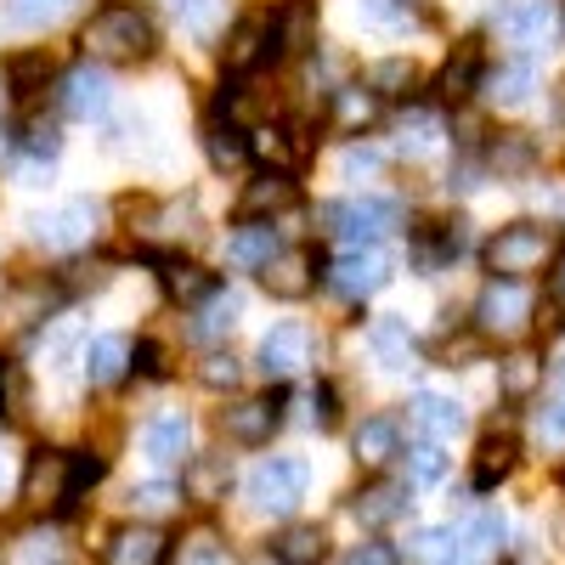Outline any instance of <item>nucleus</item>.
I'll return each instance as SVG.
<instances>
[{
  "label": "nucleus",
  "instance_id": "f257e3e1",
  "mask_svg": "<svg viewBox=\"0 0 565 565\" xmlns=\"http://www.w3.org/2000/svg\"><path fill=\"white\" fill-rule=\"evenodd\" d=\"M79 52L85 63H148L159 52V18L141 0H103L79 29Z\"/></svg>",
  "mask_w": 565,
  "mask_h": 565
},
{
  "label": "nucleus",
  "instance_id": "f03ea898",
  "mask_svg": "<svg viewBox=\"0 0 565 565\" xmlns=\"http://www.w3.org/2000/svg\"><path fill=\"white\" fill-rule=\"evenodd\" d=\"M481 260H487L492 277H537V271H548L559 260V226H548V221H509V226H498L487 238Z\"/></svg>",
  "mask_w": 565,
  "mask_h": 565
},
{
  "label": "nucleus",
  "instance_id": "7ed1b4c3",
  "mask_svg": "<svg viewBox=\"0 0 565 565\" xmlns=\"http://www.w3.org/2000/svg\"><path fill=\"white\" fill-rule=\"evenodd\" d=\"M532 322H537V295H532V282L526 277H492L481 300H476V334L481 340H521L532 334Z\"/></svg>",
  "mask_w": 565,
  "mask_h": 565
},
{
  "label": "nucleus",
  "instance_id": "20e7f679",
  "mask_svg": "<svg viewBox=\"0 0 565 565\" xmlns=\"http://www.w3.org/2000/svg\"><path fill=\"white\" fill-rule=\"evenodd\" d=\"M29 238L45 255H79L103 238V204L97 199H68V204L40 210V215H29Z\"/></svg>",
  "mask_w": 565,
  "mask_h": 565
},
{
  "label": "nucleus",
  "instance_id": "39448f33",
  "mask_svg": "<svg viewBox=\"0 0 565 565\" xmlns=\"http://www.w3.org/2000/svg\"><path fill=\"white\" fill-rule=\"evenodd\" d=\"M306 481H311V469L300 458H260L249 469V481H244V498H249L255 514L289 521V514L300 509V498H306Z\"/></svg>",
  "mask_w": 565,
  "mask_h": 565
},
{
  "label": "nucleus",
  "instance_id": "423d86ee",
  "mask_svg": "<svg viewBox=\"0 0 565 565\" xmlns=\"http://www.w3.org/2000/svg\"><path fill=\"white\" fill-rule=\"evenodd\" d=\"M322 221H328L340 249H367V244H380V238L396 232L402 204H391V199H345V204H328Z\"/></svg>",
  "mask_w": 565,
  "mask_h": 565
},
{
  "label": "nucleus",
  "instance_id": "0eeeda50",
  "mask_svg": "<svg viewBox=\"0 0 565 565\" xmlns=\"http://www.w3.org/2000/svg\"><path fill=\"white\" fill-rule=\"evenodd\" d=\"M255 367L266 373L271 385L300 380L306 367H317V334H311L306 322H277V328H266L260 345H255Z\"/></svg>",
  "mask_w": 565,
  "mask_h": 565
},
{
  "label": "nucleus",
  "instance_id": "6e6552de",
  "mask_svg": "<svg viewBox=\"0 0 565 565\" xmlns=\"http://www.w3.org/2000/svg\"><path fill=\"white\" fill-rule=\"evenodd\" d=\"M18 498L29 514H68V452L63 447H34L23 458Z\"/></svg>",
  "mask_w": 565,
  "mask_h": 565
},
{
  "label": "nucleus",
  "instance_id": "1a4fd4ad",
  "mask_svg": "<svg viewBox=\"0 0 565 565\" xmlns=\"http://www.w3.org/2000/svg\"><path fill=\"white\" fill-rule=\"evenodd\" d=\"M487 23H492V34L503 45H514L521 57H532V52H543V45H548L554 7H548V0H498Z\"/></svg>",
  "mask_w": 565,
  "mask_h": 565
},
{
  "label": "nucleus",
  "instance_id": "9d476101",
  "mask_svg": "<svg viewBox=\"0 0 565 565\" xmlns=\"http://www.w3.org/2000/svg\"><path fill=\"white\" fill-rule=\"evenodd\" d=\"M322 282L334 289L340 300H367V295H380L385 282H391V255L380 244H367V249H340V260L322 271Z\"/></svg>",
  "mask_w": 565,
  "mask_h": 565
},
{
  "label": "nucleus",
  "instance_id": "9b49d317",
  "mask_svg": "<svg viewBox=\"0 0 565 565\" xmlns=\"http://www.w3.org/2000/svg\"><path fill=\"white\" fill-rule=\"evenodd\" d=\"M244 136H249V159H255L260 170L295 175V170L311 159V136H306V125H295V119H266V125H255V130H244Z\"/></svg>",
  "mask_w": 565,
  "mask_h": 565
},
{
  "label": "nucleus",
  "instance_id": "f8f14e48",
  "mask_svg": "<svg viewBox=\"0 0 565 565\" xmlns=\"http://www.w3.org/2000/svg\"><path fill=\"white\" fill-rule=\"evenodd\" d=\"M136 226V238L141 244H159V249H175V244H186L199 232V199L186 193V199H159V204H136V215H130Z\"/></svg>",
  "mask_w": 565,
  "mask_h": 565
},
{
  "label": "nucleus",
  "instance_id": "ddd939ff",
  "mask_svg": "<svg viewBox=\"0 0 565 565\" xmlns=\"http://www.w3.org/2000/svg\"><path fill=\"white\" fill-rule=\"evenodd\" d=\"M221 436L232 447H266L277 436V424H282V402L277 396H238V402H226L221 407Z\"/></svg>",
  "mask_w": 565,
  "mask_h": 565
},
{
  "label": "nucleus",
  "instance_id": "4468645a",
  "mask_svg": "<svg viewBox=\"0 0 565 565\" xmlns=\"http://www.w3.org/2000/svg\"><path fill=\"white\" fill-rule=\"evenodd\" d=\"M57 108H63V119H79V125L108 119V108H114V85H108V74H103V68H90V63L68 68V74L57 79Z\"/></svg>",
  "mask_w": 565,
  "mask_h": 565
},
{
  "label": "nucleus",
  "instance_id": "2eb2a0df",
  "mask_svg": "<svg viewBox=\"0 0 565 565\" xmlns=\"http://www.w3.org/2000/svg\"><path fill=\"white\" fill-rule=\"evenodd\" d=\"M306 52H317V7L311 0H282V7H271L266 63H289V57H306Z\"/></svg>",
  "mask_w": 565,
  "mask_h": 565
},
{
  "label": "nucleus",
  "instance_id": "dca6fc26",
  "mask_svg": "<svg viewBox=\"0 0 565 565\" xmlns=\"http://www.w3.org/2000/svg\"><path fill=\"white\" fill-rule=\"evenodd\" d=\"M266 52H271V12H244L238 23L226 29L221 68H226L232 79H244V74H255V68L266 63Z\"/></svg>",
  "mask_w": 565,
  "mask_h": 565
},
{
  "label": "nucleus",
  "instance_id": "f3484780",
  "mask_svg": "<svg viewBox=\"0 0 565 565\" xmlns=\"http://www.w3.org/2000/svg\"><path fill=\"white\" fill-rule=\"evenodd\" d=\"M322 277V260L311 249H277L266 266H260V289L271 300H306Z\"/></svg>",
  "mask_w": 565,
  "mask_h": 565
},
{
  "label": "nucleus",
  "instance_id": "a211bd4d",
  "mask_svg": "<svg viewBox=\"0 0 565 565\" xmlns=\"http://www.w3.org/2000/svg\"><path fill=\"white\" fill-rule=\"evenodd\" d=\"M232 492V463L226 452H193L181 463V503L193 509H221Z\"/></svg>",
  "mask_w": 565,
  "mask_h": 565
},
{
  "label": "nucleus",
  "instance_id": "6ab92c4d",
  "mask_svg": "<svg viewBox=\"0 0 565 565\" xmlns=\"http://www.w3.org/2000/svg\"><path fill=\"white\" fill-rule=\"evenodd\" d=\"M164 559H170V532L159 521H130L103 548V565H164Z\"/></svg>",
  "mask_w": 565,
  "mask_h": 565
},
{
  "label": "nucleus",
  "instance_id": "aec40b11",
  "mask_svg": "<svg viewBox=\"0 0 565 565\" xmlns=\"http://www.w3.org/2000/svg\"><path fill=\"white\" fill-rule=\"evenodd\" d=\"M130 356H136V345H130L125 334H97V340H85V345H79V373H85V385H90V391L125 385Z\"/></svg>",
  "mask_w": 565,
  "mask_h": 565
},
{
  "label": "nucleus",
  "instance_id": "412c9836",
  "mask_svg": "<svg viewBox=\"0 0 565 565\" xmlns=\"http://www.w3.org/2000/svg\"><path fill=\"white\" fill-rule=\"evenodd\" d=\"M159 289H164V300H170V306L193 311V306H204V300L221 289V277H215L210 266H199V260L164 255V260H159Z\"/></svg>",
  "mask_w": 565,
  "mask_h": 565
},
{
  "label": "nucleus",
  "instance_id": "4be33fe9",
  "mask_svg": "<svg viewBox=\"0 0 565 565\" xmlns=\"http://www.w3.org/2000/svg\"><path fill=\"white\" fill-rule=\"evenodd\" d=\"M141 452L153 463H186L193 458V418L186 413H153L141 424Z\"/></svg>",
  "mask_w": 565,
  "mask_h": 565
},
{
  "label": "nucleus",
  "instance_id": "5701e85b",
  "mask_svg": "<svg viewBox=\"0 0 565 565\" xmlns=\"http://www.w3.org/2000/svg\"><path fill=\"white\" fill-rule=\"evenodd\" d=\"M351 458H356L362 469H373V476H380L391 458H402V424H396L391 413L362 418V424H356V436H351Z\"/></svg>",
  "mask_w": 565,
  "mask_h": 565
},
{
  "label": "nucleus",
  "instance_id": "b1692460",
  "mask_svg": "<svg viewBox=\"0 0 565 565\" xmlns=\"http://www.w3.org/2000/svg\"><path fill=\"white\" fill-rule=\"evenodd\" d=\"M380 114H385V103L373 97V90H367L362 79H356V85H334V90H328V125L345 130V136L373 130V125H380Z\"/></svg>",
  "mask_w": 565,
  "mask_h": 565
},
{
  "label": "nucleus",
  "instance_id": "393cba45",
  "mask_svg": "<svg viewBox=\"0 0 565 565\" xmlns=\"http://www.w3.org/2000/svg\"><path fill=\"white\" fill-rule=\"evenodd\" d=\"M367 351L373 362H380L385 373H413L418 367V340H413V328L402 317H380L367 328Z\"/></svg>",
  "mask_w": 565,
  "mask_h": 565
},
{
  "label": "nucleus",
  "instance_id": "a878e982",
  "mask_svg": "<svg viewBox=\"0 0 565 565\" xmlns=\"http://www.w3.org/2000/svg\"><path fill=\"white\" fill-rule=\"evenodd\" d=\"M481 90H487V103L492 108H526L532 103V90H537V68L532 57H509L498 68L481 74Z\"/></svg>",
  "mask_w": 565,
  "mask_h": 565
},
{
  "label": "nucleus",
  "instance_id": "bb28decb",
  "mask_svg": "<svg viewBox=\"0 0 565 565\" xmlns=\"http://www.w3.org/2000/svg\"><path fill=\"white\" fill-rule=\"evenodd\" d=\"M199 141H204V159L215 164V170H238L244 159H249V136L238 130V119L232 114H204V125H199Z\"/></svg>",
  "mask_w": 565,
  "mask_h": 565
},
{
  "label": "nucleus",
  "instance_id": "cd10ccee",
  "mask_svg": "<svg viewBox=\"0 0 565 565\" xmlns=\"http://www.w3.org/2000/svg\"><path fill=\"white\" fill-rule=\"evenodd\" d=\"M481 74H487V63H481V45H476V40L452 45V57H447V63H441V74H436L441 103H469V97L481 90Z\"/></svg>",
  "mask_w": 565,
  "mask_h": 565
},
{
  "label": "nucleus",
  "instance_id": "c85d7f7f",
  "mask_svg": "<svg viewBox=\"0 0 565 565\" xmlns=\"http://www.w3.org/2000/svg\"><path fill=\"white\" fill-rule=\"evenodd\" d=\"M300 199V186H295V175H282V170H266V175H255L244 193H238V221H266V215H277V210H289Z\"/></svg>",
  "mask_w": 565,
  "mask_h": 565
},
{
  "label": "nucleus",
  "instance_id": "c756f323",
  "mask_svg": "<svg viewBox=\"0 0 565 565\" xmlns=\"http://www.w3.org/2000/svg\"><path fill=\"white\" fill-rule=\"evenodd\" d=\"M458 543H463V565H487V559H498L509 548V521L498 509H476L458 526Z\"/></svg>",
  "mask_w": 565,
  "mask_h": 565
},
{
  "label": "nucleus",
  "instance_id": "7c9ffc66",
  "mask_svg": "<svg viewBox=\"0 0 565 565\" xmlns=\"http://www.w3.org/2000/svg\"><path fill=\"white\" fill-rule=\"evenodd\" d=\"M199 317L186 322V334H193L199 345H221V340H232V328H238V317H244V300L232 295V289H215L204 306H193Z\"/></svg>",
  "mask_w": 565,
  "mask_h": 565
},
{
  "label": "nucleus",
  "instance_id": "2f4dec72",
  "mask_svg": "<svg viewBox=\"0 0 565 565\" xmlns=\"http://www.w3.org/2000/svg\"><path fill=\"white\" fill-rule=\"evenodd\" d=\"M407 509H413V498H407V487H396V481H367V487L351 498V514H356L362 526H396Z\"/></svg>",
  "mask_w": 565,
  "mask_h": 565
},
{
  "label": "nucleus",
  "instance_id": "473e14b6",
  "mask_svg": "<svg viewBox=\"0 0 565 565\" xmlns=\"http://www.w3.org/2000/svg\"><path fill=\"white\" fill-rule=\"evenodd\" d=\"M277 249H282V238H277L271 221H238V232L226 238V260L238 271H260Z\"/></svg>",
  "mask_w": 565,
  "mask_h": 565
},
{
  "label": "nucleus",
  "instance_id": "72a5a7b5",
  "mask_svg": "<svg viewBox=\"0 0 565 565\" xmlns=\"http://www.w3.org/2000/svg\"><path fill=\"white\" fill-rule=\"evenodd\" d=\"M396 148L407 159H436L447 148V119L436 108H407V119L396 125Z\"/></svg>",
  "mask_w": 565,
  "mask_h": 565
},
{
  "label": "nucleus",
  "instance_id": "f704fd0d",
  "mask_svg": "<svg viewBox=\"0 0 565 565\" xmlns=\"http://www.w3.org/2000/svg\"><path fill=\"white\" fill-rule=\"evenodd\" d=\"M514 458H521V447H514V436H509V430H498V424H492V436H487V441L476 447V463H469V481H476V492H492L498 481H509Z\"/></svg>",
  "mask_w": 565,
  "mask_h": 565
},
{
  "label": "nucleus",
  "instance_id": "c9c22d12",
  "mask_svg": "<svg viewBox=\"0 0 565 565\" xmlns=\"http://www.w3.org/2000/svg\"><path fill=\"white\" fill-rule=\"evenodd\" d=\"M322 559H328L322 526H282L271 537V565H322Z\"/></svg>",
  "mask_w": 565,
  "mask_h": 565
},
{
  "label": "nucleus",
  "instance_id": "e433bc0d",
  "mask_svg": "<svg viewBox=\"0 0 565 565\" xmlns=\"http://www.w3.org/2000/svg\"><path fill=\"white\" fill-rule=\"evenodd\" d=\"M407 424H413V436L452 441V436L463 430V407H458V402H447V396H418V402H413V413H407Z\"/></svg>",
  "mask_w": 565,
  "mask_h": 565
},
{
  "label": "nucleus",
  "instance_id": "4c0bfd02",
  "mask_svg": "<svg viewBox=\"0 0 565 565\" xmlns=\"http://www.w3.org/2000/svg\"><path fill=\"white\" fill-rule=\"evenodd\" d=\"M498 391H503V402H532L543 391V356H532V351L503 356L498 362Z\"/></svg>",
  "mask_w": 565,
  "mask_h": 565
},
{
  "label": "nucleus",
  "instance_id": "58836bf2",
  "mask_svg": "<svg viewBox=\"0 0 565 565\" xmlns=\"http://www.w3.org/2000/svg\"><path fill=\"white\" fill-rule=\"evenodd\" d=\"M413 0H351V23L367 34H402L413 29Z\"/></svg>",
  "mask_w": 565,
  "mask_h": 565
},
{
  "label": "nucleus",
  "instance_id": "ea45409f",
  "mask_svg": "<svg viewBox=\"0 0 565 565\" xmlns=\"http://www.w3.org/2000/svg\"><path fill=\"white\" fill-rule=\"evenodd\" d=\"M63 300V282H18V289L7 295V317L18 322V328H29V322H45L52 317V306Z\"/></svg>",
  "mask_w": 565,
  "mask_h": 565
},
{
  "label": "nucleus",
  "instance_id": "a19ab883",
  "mask_svg": "<svg viewBox=\"0 0 565 565\" xmlns=\"http://www.w3.org/2000/svg\"><path fill=\"white\" fill-rule=\"evenodd\" d=\"M362 85H367L380 103H391V97H407V90L418 85V68H413L407 57H373V63L362 68Z\"/></svg>",
  "mask_w": 565,
  "mask_h": 565
},
{
  "label": "nucleus",
  "instance_id": "79ce46f5",
  "mask_svg": "<svg viewBox=\"0 0 565 565\" xmlns=\"http://www.w3.org/2000/svg\"><path fill=\"white\" fill-rule=\"evenodd\" d=\"M175 23H181L186 40L210 45V40H221V29H226V0H175Z\"/></svg>",
  "mask_w": 565,
  "mask_h": 565
},
{
  "label": "nucleus",
  "instance_id": "37998d69",
  "mask_svg": "<svg viewBox=\"0 0 565 565\" xmlns=\"http://www.w3.org/2000/svg\"><path fill=\"white\" fill-rule=\"evenodd\" d=\"M407 559L413 565H463V543L452 526H424V532H413Z\"/></svg>",
  "mask_w": 565,
  "mask_h": 565
},
{
  "label": "nucleus",
  "instance_id": "c03bdc74",
  "mask_svg": "<svg viewBox=\"0 0 565 565\" xmlns=\"http://www.w3.org/2000/svg\"><path fill=\"white\" fill-rule=\"evenodd\" d=\"M487 164H492L498 175H526V170L537 164L532 136H521V130H503V136H492V141H487Z\"/></svg>",
  "mask_w": 565,
  "mask_h": 565
},
{
  "label": "nucleus",
  "instance_id": "a18cd8bd",
  "mask_svg": "<svg viewBox=\"0 0 565 565\" xmlns=\"http://www.w3.org/2000/svg\"><path fill=\"white\" fill-rule=\"evenodd\" d=\"M0 79H7L12 97H23V103H29L34 90H45V79H52V57H45V52H18V57H7Z\"/></svg>",
  "mask_w": 565,
  "mask_h": 565
},
{
  "label": "nucleus",
  "instance_id": "49530a36",
  "mask_svg": "<svg viewBox=\"0 0 565 565\" xmlns=\"http://www.w3.org/2000/svg\"><path fill=\"white\" fill-rule=\"evenodd\" d=\"M74 7H79V0H7V23L12 29H52Z\"/></svg>",
  "mask_w": 565,
  "mask_h": 565
},
{
  "label": "nucleus",
  "instance_id": "de8ad7c7",
  "mask_svg": "<svg viewBox=\"0 0 565 565\" xmlns=\"http://www.w3.org/2000/svg\"><path fill=\"white\" fill-rule=\"evenodd\" d=\"M18 148H23L29 159H40V164H52V159H57V148H63V130H57V119L29 114V119L18 125Z\"/></svg>",
  "mask_w": 565,
  "mask_h": 565
},
{
  "label": "nucleus",
  "instance_id": "09e8293b",
  "mask_svg": "<svg viewBox=\"0 0 565 565\" xmlns=\"http://www.w3.org/2000/svg\"><path fill=\"white\" fill-rule=\"evenodd\" d=\"M441 447L447 441H430V436H413L407 441V476H413V487H436L447 476V452Z\"/></svg>",
  "mask_w": 565,
  "mask_h": 565
},
{
  "label": "nucleus",
  "instance_id": "8fccbe9b",
  "mask_svg": "<svg viewBox=\"0 0 565 565\" xmlns=\"http://www.w3.org/2000/svg\"><path fill=\"white\" fill-rule=\"evenodd\" d=\"M130 503H136L141 521H164V514L181 509V487H170V481H141V487L130 492Z\"/></svg>",
  "mask_w": 565,
  "mask_h": 565
},
{
  "label": "nucleus",
  "instance_id": "3c124183",
  "mask_svg": "<svg viewBox=\"0 0 565 565\" xmlns=\"http://www.w3.org/2000/svg\"><path fill=\"white\" fill-rule=\"evenodd\" d=\"M103 452H68V509H79V498L103 481Z\"/></svg>",
  "mask_w": 565,
  "mask_h": 565
},
{
  "label": "nucleus",
  "instance_id": "603ef678",
  "mask_svg": "<svg viewBox=\"0 0 565 565\" xmlns=\"http://www.w3.org/2000/svg\"><path fill=\"white\" fill-rule=\"evenodd\" d=\"M238 380H244V362L232 356V351H210V356L199 362V385H204V391H232Z\"/></svg>",
  "mask_w": 565,
  "mask_h": 565
},
{
  "label": "nucleus",
  "instance_id": "864d4df0",
  "mask_svg": "<svg viewBox=\"0 0 565 565\" xmlns=\"http://www.w3.org/2000/svg\"><path fill=\"white\" fill-rule=\"evenodd\" d=\"M380 170H385V153L367 148V141H351L345 159H340V175H345V181H373Z\"/></svg>",
  "mask_w": 565,
  "mask_h": 565
},
{
  "label": "nucleus",
  "instance_id": "5fc2aeb1",
  "mask_svg": "<svg viewBox=\"0 0 565 565\" xmlns=\"http://www.w3.org/2000/svg\"><path fill=\"white\" fill-rule=\"evenodd\" d=\"M175 565H238V559H232V548L221 543V537H210V532H199L193 543H186L181 548V559Z\"/></svg>",
  "mask_w": 565,
  "mask_h": 565
},
{
  "label": "nucleus",
  "instance_id": "6e6d98bb",
  "mask_svg": "<svg viewBox=\"0 0 565 565\" xmlns=\"http://www.w3.org/2000/svg\"><path fill=\"white\" fill-rule=\"evenodd\" d=\"M334 418H340V396H334V385H311V391H306V424L328 430Z\"/></svg>",
  "mask_w": 565,
  "mask_h": 565
},
{
  "label": "nucleus",
  "instance_id": "4d7b16f0",
  "mask_svg": "<svg viewBox=\"0 0 565 565\" xmlns=\"http://www.w3.org/2000/svg\"><path fill=\"white\" fill-rule=\"evenodd\" d=\"M537 436H543L548 447H565V396L537 407Z\"/></svg>",
  "mask_w": 565,
  "mask_h": 565
},
{
  "label": "nucleus",
  "instance_id": "13d9d810",
  "mask_svg": "<svg viewBox=\"0 0 565 565\" xmlns=\"http://www.w3.org/2000/svg\"><path fill=\"white\" fill-rule=\"evenodd\" d=\"M340 565H402V554H396L391 543H356Z\"/></svg>",
  "mask_w": 565,
  "mask_h": 565
},
{
  "label": "nucleus",
  "instance_id": "bf43d9fd",
  "mask_svg": "<svg viewBox=\"0 0 565 565\" xmlns=\"http://www.w3.org/2000/svg\"><path fill=\"white\" fill-rule=\"evenodd\" d=\"M130 367H141V373H153V380H164V345H159V340H136Z\"/></svg>",
  "mask_w": 565,
  "mask_h": 565
},
{
  "label": "nucleus",
  "instance_id": "052dcab7",
  "mask_svg": "<svg viewBox=\"0 0 565 565\" xmlns=\"http://www.w3.org/2000/svg\"><path fill=\"white\" fill-rule=\"evenodd\" d=\"M18 481H23V463H18V452H12L7 441H0V498H12Z\"/></svg>",
  "mask_w": 565,
  "mask_h": 565
},
{
  "label": "nucleus",
  "instance_id": "680f3d73",
  "mask_svg": "<svg viewBox=\"0 0 565 565\" xmlns=\"http://www.w3.org/2000/svg\"><path fill=\"white\" fill-rule=\"evenodd\" d=\"M12 407H18V367L0 356V418H12Z\"/></svg>",
  "mask_w": 565,
  "mask_h": 565
},
{
  "label": "nucleus",
  "instance_id": "e2e57ef3",
  "mask_svg": "<svg viewBox=\"0 0 565 565\" xmlns=\"http://www.w3.org/2000/svg\"><path fill=\"white\" fill-rule=\"evenodd\" d=\"M554 277H559V300H565V260H559V271H554Z\"/></svg>",
  "mask_w": 565,
  "mask_h": 565
},
{
  "label": "nucleus",
  "instance_id": "0e129e2a",
  "mask_svg": "<svg viewBox=\"0 0 565 565\" xmlns=\"http://www.w3.org/2000/svg\"><path fill=\"white\" fill-rule=\"evenodd\" d=\"M559 385H565V367H559Z\"/></svg>",
  "mask_w": 565,
  "mask_h": 565
},
{
  "label": "nucleus",
  "instance_id": "69168bd1",
  "mask_svg": "<svg viewBox=\"0 0 565 565\" xmlns=\"http://www.w3.org/2000/svg\"><path fill=\"white\" fill-rule=\"evenodd\" d=\"M0 565H7V554H0Z\"/></svg>",
  "mask_w": 565,
  "mask_h": 565
},
{
  "label": "nucleus",
  "instance_id": "338daca9",
  "mask_svg": "<svg viewBox=\"0 0 565 565\" xmlns=\"http://www.w3.org/2000/svg\"><path fill=\"white\" fill-rule=\"evenodd\" d=\"M559 481H565V476H559Z\"/></svg>",
  "mask_w": 565,
  "mask_h": 565
}]
</instances>
